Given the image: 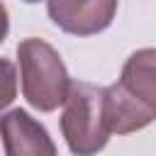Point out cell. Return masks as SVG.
Masks as SVG:
<instances>
[{"label": "cell", "mask_w": 156, "mask_h": 156, "mask_svg": "<svg viewBox=\"0 0 156 156\" xmlns=\"http://www.w3.org/2000/svg\"><path fill=\"white\" fill-rule=\"evenodd\" d=\"M107 119L117 134L156 119V49H141L127 58L119 80L107 88Z\"/></svg>", "instance_id": "cell-1"}, {"label": "cell", "mask_w": 156, "mask_h": 156, "mask_svg": "<svg viewBox=\"0 0 156 156\" xmlns=\"http://www.w3.org/2000/svg\"><path fill=\"white\" fill-rule=\"evenodd\" d=\"M61 129L76 156H93L105 149L112 132L107 119V88L83 80L73 83L61 117Z\"/></svg>", "instance_id": "cell-2"}, {"label": "cell", "mask_w": 156, "mask_h": 156, "mask_svg": "<svg viewBox=\"0 0 156 156\" xmlns=\"http://www.w3.org/2000/svg\"><path fill=\"white\" fill-rule=\"evenodd\" d=\"M22 71V95L39 112H51L68 100L71 78L61 56L44 39H24L17 46Z\"/></svg>", "instance_id": "cell-3"}, {"label": "cell", "mask_w": 156, "mask_h": 156, "mask_svg": "<svg viewBox=\"0 0 156 156\" xmlns=\"http://www.w3.org/2000/svg\"><path fill=\"white\" fill-rule=\"evenodd\" d=\"M49 17L68 34L90 37L110 27L117 0H46Z\"/></svg>", "instance_id": "cell-4"}, {"label": "cell", "mask_w": 156, "mask_h": 156, "mask_svg": "<svg viewBox=\"0 0 156 156\" xmlns=\"http://www.w3.org/2000/svg\"><path fill=\"white\" fill-rule=\"evenodd\" d=\"M5 156H56L49 132L24 110H10L2 117Z\"/></svg>", "instance_id": "cell-5"}, {"label": "cell", "mask_w": 156, "mask_h": 156, "mask_svg": "<svg viewBox=\"0 0 156 156\" xmlns=\"http://www.w3.org/2000/svg\"><path fill=\"white\" fill-rule=\"evenodd\" d=\"M24 2H39V0H24Z\"/></svg>", "instance_id": "cell-6"}]
</instances>
